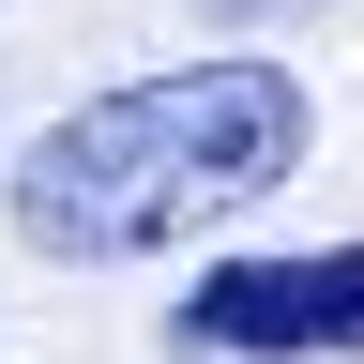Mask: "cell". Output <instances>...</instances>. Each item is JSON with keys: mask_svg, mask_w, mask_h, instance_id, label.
Returning <instances> with one entry per match:
<instances>
[{"mask_svg": "<svg viewBox=\"0 0 364 364\" xmlns=\"http://www.w3.org/2000/svg\"><path fill=\"white\" fill-rule=\"evenodd\" d=\"M304 152H318V91L289 61H258V46H228V61H167V76H122V91H76L16 152L0 213H16L31 258L122 273V258H167L198 228L258 213L273 182H304Z\"/></svg>", "mask_w": 364, "mask_h": 364, "instance_id": "obj_1", "label": "cell"}, {"mask_svg": "<svg viewBox=\"0 0 364 364\" xmlns=\"http://www.w3.org/2000/svg\"><path fill=\"white\" fill-rule=\"evenodd\" d=\"M167 349H228V364H349L364 349V243H304V258H213L167 304Z\"/></svg>", "mask_w": 364, "mask_h": 364, "instance_id": "obj_2", "label": "cell"}, {"mask_svg": "<svg viewBox=\"0 0 364 364\" xmlns=\"http://www.w3.org/2000/svg\"><path fill=\"white\" fill-rule=\"evenodd\" d=\"M213 16H273V0H213Z\"/></svg>", "mask_w": 364, "mask_h": 364, "instance_id": "obj_3", "label": "cell"}]
</instances>
